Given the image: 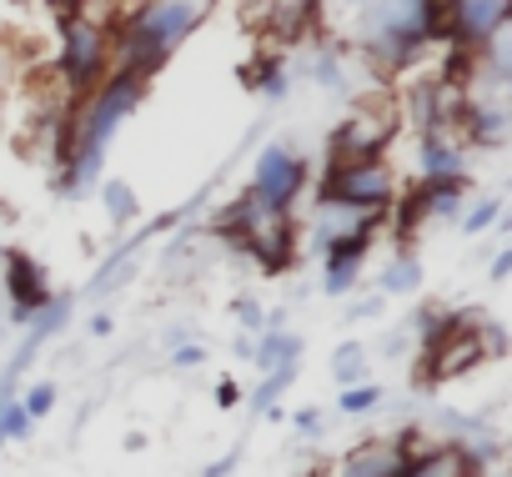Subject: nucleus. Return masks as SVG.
Masks as SVG:
<instances>
[{
	"mask_svg": "<svg viewBox=\"0 0 512 477\" xmlns=\"http://www.w3.org/2000/svg\"><path fill=\"white\" fill-rule=\"evenodd\" d=\"M146 86L151 81L136 76V71H111L91 96H81L76 111H66L56 121V166H61L56 186L66 196H81V191H91L101 181L106 151L121 136L126 116L146 101Z\"/></svg>",
	"mask_w": 512,
	"mask_h": 477,
	"instance_id": "nucleus-1",
	"label": "nucleus"
},
{
	"mask_svg": "<svg viewBox=\"0 0 512 477\" xmlns=\"http://www.w3.org/2000/svg\"><path fill=\"white\" fill-rule=\"evenodd\" d=\"M211 6L216 0H131L126 16L111 21L116 71H136L151 81L196 36V26L211 16Z\"/></svg>",
	"mask_w": 512,
	"mask_h": 477,
	"instance_id": "nucleus-2",
	"label": "nucleus"
},
{
	"mask_svg": "<svg viewBox=\"0 0 512 477\" xmlns=\"http://www.w3.org/2000/svg\"><path fill=\"white\" fill-rule=\"evenodd\" d=\"M116 71L111 51V21L76 11L56 21V81L66 96H91L106 76Z\"/></svg>",
	"mask_w": 512,
	"mask_h": 477,
	"instance_id": "nucleus-3",
	"label": "nucleus"
},
{
	"mask_svg": "<svg viewBox=\"0 0 512 477\" xmlns=\"http://www.w3.org/2000/svg\"><path fill=\"white\" fill-rule=\"evenodd\" d=\"M216 231L231 236L241 252H251L267 272H287L292 257H297V221H292L287 211H267L251 191H241L236 201L221 206Z\"/></svg>",
	"mask_w": 512,
	"mask_h": 477,
	"instance_id": "nucleus-4",
	"label": "nucleus"
},
{
	"mask_svg": "<svg viewBox=\"0 0 512 477\" xmlns=\"http://www.w3.org/2000/svg\"><path fill=\"white\" fill-rule=\"evenodd\" d=\"M397 196H402L397 166L387 156H367V161H327L317 176L312 206H337V211H357V216H392Z\"/></svg>",
	"mask_w": 512,
	"mask_h": 477,
	"instance_id": "nucleus-5",
	"label": "nucleus"
},
{
	"mask_svg": "<svg viewBox=\"0 0 512 477\" xmlns=\"http://www.w3.org/2000/svg\"><path fill=\"white\" fill-rule=\"evenodd\" d=\"M246 191L262 201L267 211H287V216H292L297 201L312 191V161H307L302 151L282 146V141H267L262 151H256V161H251Z\"/></svg>",
	"mask_w": 512,
	"mask_h": 477,
	"instance_id": "nucleus-6",
	"label": "nucleus"
},
{
	"mask_svg": "<svg viewBox=\"0 0 512 477\" xmlns=\"http://www.w3.org/2000/svg\"><path fill=\"white\" fill-rule=\"evenodd\" d=\"M507 21H512L507 0H452V6H447V26H442V41H452L462 56H482L492 41H502Z\"/></svg>",
	"mask_w": 512,
	"mask_h": 477,
	"instance_id": "nucleus-7",
	"label": "nucleus"
},
{
	"mask_svg": "<svg viewBox=\"0 0 512 477\" xmlns=\"http://www.w3.org/2000/svg\"><path fill=\"white\" fill-rule=\"evenodd\" d=\"M6 297H11V322L16 327H31V317L56 297L51 282H46V267L31 257V252H6Z\"/></svg>",
	"mask_w": 512,
	"mask_h": 477,
	"instance_id": "nucleus-8",
	"label": "nucleus"
},
{
	"mask_svg": "<svg viewBox=\"0 0 512 477\" xmlns=\"http://www.w3.org/2000/svg\"><path fill=\"white\" fill-rule=\"evenodd\" d=\"M392 146V126L372 121V116H352L332 131L327 141V161H367V156H387Z\"/></svg>",
	"mask_w": 512,
	"mask_h": 477,
	"instance_id": "nucleus-9",
	"label": "nucleus"
},
{
	"mask_svg": "<svg viewBox=\"0 0 512 477\" xmlns=\"http://www.w3.org/2000/svg\"><path fill=\"white\" fill-rule=\"evenodd\" d=\"M407 452H412V437H397V442L372 437V442H362V447H352L342 457V472L337 477H397L402 462H407Z\"/></svg>",
	"mask_w": 512,
	"mask_h": 477,
	"instance_id": "nucleus-10",
	"label": "nucleus"
},
{
	"mask_svg": "<svg viewBox=\"0 0 512 477\" xmlns=\"http://www.w3.org/2000/svg\"><path fill=\"white\" fill-rule=\"evenodd\" d=\"M477 457L462 442H442V447H412L397 477H472Z\"/></svg>",
	"mask_w": 512,
	"mask_h": 477,
	"instance_id": "nucleus-11",
	"label": "nucleus"
},
{
	"mask_svg": "<svg viewBox=\"0 0 512 477\" xmlns=\"http://www.w3.org/2000/svg\"><path fill=\"white\" fill-rule=\"evenodd\" d=\"M507 106L502 101H482V96H472L467 106H462V136L472 141V146H482V151H497L502 141H507Z\"/></svg>",
	"mask_w": 512,
	"mask_h": 477,
	"instance_id": "nucleus-12",
	"label": "nucleus"
},
{
	"mask_svg": "<svg viewBox=\"0 0 512 477\" xmlns=\"http://www.w3.org/2000/svg\"><path fill=\"white\" fill-rule=\"evenodd\" d=\"M462 171H467L462 146L447 131H422V141H417V181H427V176H462Z\"/></svg>",
	"mask_w": 512,
	"mask_h": 477,
	"instance_id": "nucleus-13",
	"label": "nucleus"
},
{
	"mask_svg": "<svg viewBox=\"0 0 512 477\" xmlns=\"http://www.w3.org/2000/svg\"><path fill=\"white\" fill-rule=\"evenodd\" d=\"M297 357H302V337H297V332H287V327H267V332H262V342L251 347V362L262 367V372L292 367Z\"/></svg>",
	"mask_w": 512,
	"mask_h": 477,
	"instance_id": "nucleus-14",
	"label": "nucleus"
},
{
	"mask_svg": "<svg viewBox=\"0 0 512 477\" xmlns=\"http://www.w3.org/2000/svg\"><path fill=\"white\" fill-rule=\"evenodd\" d=\"M362 262H367V257H342V252L322 257V292H327V297H347V292L362 282Z\"/></svg>",
	"mask_w": 512,
	"mask_h": 477,
	"instance_id": "nucleus-15",
	"label": "nucleus"
},
{
	"mask_svg": "<svg viewBox=\"0 0 512 477\" xmlns=\"http://www.w3.org/2000/svg\"><path fill=\"white\" fill-rule=\"evenodd\" d=\"M101 201H106V216H111V226H131V221L141 216V201H136L131 181H121V176L101 181Z\"/></svg>",
	"mask_w": 512,
	"mask_h": 477,
	"instance_id": "nucleus-16",
	"label": "nucleus"
},
{
	"mask_svg": "<svg viewBox=\"0 0 512 477\" xmlns=\"http://www.w3.org/2000/svg\"><path fill=\"white\" fill-rule=\"evenodd\" d=\"M422 282V262L412 257V252H402L397 262H387V272H382V292L392 297V292H412Z\"/></svg>",
	"mask_w": 512,
	"mask_h": 477,
	"instance_id": "nucleus-17",
	"label": "nucleus"
},
{
	"mask_svg": "<svg viewBox=\"0 0 512 477\" xmlns=\"http://www.w3.org/2000/svg\"><path fill=\"white\" fill-rule=\"evenodd\" d=\"M292 377H297V362H292V367H277V372H267V382L256 387V397H251V402H256V412H277V397L292 387Z\"/></svg>",
	"mask_w": 512,
	"mask_h": 477,
	"instance_id": "nucleus-18",
	"label": "nucleus"
},
{
	"mask_svg": "<svg viewBox=\"0 0 512 477\" xmlns=\"http://www.w3.org/2000/svg\"><path fill=\"white\" fill-rule=\"evenodd\" d=\"M377 402H382V392H377L372 382H352V387H342V397H337V407H342L347 417H367Z\"/></svg>",
	"mask_w": 512,
	"mask_h": 477,
	"instance_id": "nucleus-19",
	"label": "nucleus"
},
{
	"mask_svg": "<svg viewBox=\"0 0 512 477\" xmlns=\"http://www.w3.org/2000/svg\"><path fill=\"white\" fill-rule=\"evenodd\" d=\"M497 216H502V201H497V196H482L477 206H467V211H462V231H467V236H477V231L497 226Z\"/></svg>",
	"mask_w": 512,
	"mask_h": 477,
	"instance_id": "nucleus-20",
	"label": "nucleus"
},
{
	"mask_svg": "<svg viewBox=\"0 0 512 477\" xmlns=\"http://www.w3.org/2000/svg\"><path fill=\"white\" fill-rule=\"evenodd\" d=\"M332 377H337L342 387H352V382H362V377H367V362H362V347H357V342H352V347H337Z\"/></svg>",
	"mask_w": 512,
	"mask_h": 477,
	"instance_id": "nucleus-21",
	"label": "nucleus"
},
{
	"mask_svg": "<svg viewBox=\"0 0 512 477\" xmlns=\"http://www.w3.org/2000/svg\"><path fill=\"white\" fill-rule=\"evenodd\" d=\"M26 432H31V417H26V407H21L16 397H0V437L21 442Z\"/></svg>",
	"mask_w": 512,
	"mask_h": 477,
	"instance_id": "nucleus-22",
	"label": "nucleus"
},
{
	"mask_svg": "<svg viewBox=\"0 0 512 477\" xmlns=\"http://www.w3.org/2000/svg\"><path fill=\"white\" fill-rule=\"evenodd\" d=\"M256 91H262V96H272V101H282V96L292 91V81H287V66H282V61H262V71H256Z\"/></svg>",
	"mask_w": 512,
	"mask_h": 477,
	"instance_id": "nucleus-23",
	"label": "nucleus"
},
{
	"mask_svg": "<svg viewBox=\"0 0 512 477\" xmlns=\"http://www.w3.org/2000/svg\"><path fill=\"white\" fill-rule=\"evenodd\" d=\"M16 402L26 407V417H31V422H41V417L56 407V387H51V382H36V387H26Z\"/></svg>",
	"mask_w": 512,
	"mask_h": 477,
	"instance_id": "nucleus-24",
	"label": "nucleus"
},
{
	"mask_svg": "<svg viewBox=\"0 0 512 477\" xmlns=\"http://www.w3.org/2000/svg\"><path fill=\"white\" fill-rule=\"evenodd\" d=\"M21 66H26V56H21L11 41H0V96H6L11 81H21Z\"/></svg>",
	"mask_w": 512,
	"mask_h": 477,
	"instance_id": "nucleus-25",
	"label": "nucleus"
},
{
	"mask_svg": "<svg viewBox=\"0 0 512 477\" xmlns=\"http://www.w3.org/2000/svg\"><path fill=\"white\" fill-rule=\"evenodd\" d=\"M231 312H236V322H241L246 332H267V312L256 307L251 297H236V302H231Z\"/></svg>",
	"mask_w": 512,
	"mask_h": 477,
	"instance_id": "nucleus-26",
	"label": "nucleus"
},
{
	"mask_svg": "<svg viewBox=\"0 0 512 477\" xmlns=\"http://www.w3.org/2000/svg\"><path fill=\"white\" fill-rule=\"evenodd\" d=\"M201 362H206V352H201L196 342H191V347H176V352H171V367H201Z\"/></svg>",
	"mask_w": 512,
	"mask_h": 477,
	"instance_id": "nucleus-27",
	"label": "nucleus"
},
{
	"mask_svg": "<svg viewBox=\"0 0 512 477\" xmlns=\"http://www.w3.org/2000/svg\"><path fill=\"white\" fill-rule=\"evenodd\" d=\"M46 6L56 11V21L61 16H76V11H91V0H46Z\"/></svg>",
	"mask_w": 512,
	"mask_h": 477,
	"instance_id": "nucleus-28",
	"label": "nucleus"
},
{
	"mask_svg": "<svg viewBox=\"0 0 512 477\" xmlns=\"http://www.w3.org/2000/svg\"><path fill=\"white\" fill-rule=\"evenodd\" d=\"M216 402H221V407H236V402H241V387H236L231 377H226V382H216Z\"/></svg>",
	"mask_w": 512,
	"mask_h": 477,
	"instance_id": "nucleus-29",
	"label": "nucleus"
},
{
	"mask_svg": "<svg viewBox=\"0 0 512 477\" xmlns=\"http://www.w3.org/2000/svg\"><path fill=\"white\" fill-rule=\"evenodd\" d=\"M231 467H236V452H226V457H216V462H211V467H206L201 477H226Z\"/></svg>",
	"mask_w": 512,
	"mask_h": 477,
	"instance_id": "nucleus-30",
	"label": "nucleus"
},
{
	"mask_svg": "<svg viewBox=\"0 0 512 477\" xmlns=\"http://www.w3.org/2000/svg\"><path fill=\"white\" fill-rule=\"evenodd\" d=\"M512 272V252H497V262H492V282H502Z\"/></svg>",
	"mask_w": 512,
	"mask_h": 477,
	"instance_id": "nucleus-31",
	"label": "nucleus"
},
{
	"mask_svg": "<svg viewBox=\"0 0 512 477\" xmlns=\"http://www.w3.org/2000/svg\"><path fill=\"white\" fill-rule=\"evenodd\" d=\"M317 427H322V417H317L312 407H307V412H297V432H317Z\"/></svg>",
	"mask_w": 512,
	"mask_h": 477,
	"instance_id": "nucleus-32",
	"label": "nucleus"
},
{
	"mask_svg": "<svg viewBox=\"0 0 512 477\" xmlns=\"http://www.w3.org/2000/svg\"><path fill=\"white\" fill-rule=\"evenodd\" d=\"M91 332L106 337V332H111V312H96V317H91Z\"/></svg>",
	"mask_w": 512,
	"mask_h": 477,
	"instance_id": "nucleus-33",
	"label": "nucleus"
},
{
	"mask_svg": "<svg viewBox=\"0 0 512 477\" xmlns=\"http://www.w3.org/2000/svg\"><path fill=\"white\" fill-rule=\"evenodd\" d=\"M0 136H6V96H0Z\"/></svg>",
	"mask_w": 512,
	"mask_h": 477,
	"instance_id": "nucleus-34",
	"label": "nucleus"
},
{
	"mask_svg": "<svg viewBox=\"0 0 512 477\" xmlns=\"http://www.w3.org/2000/svg\"><path fill=\"white\" fill-rule=\"evenodd\" d=\"M106 6H131V0H106Z\"/></svg>",
	"mask_w": 512,
	"mask_h": 477,
	"instance_id": "nucleus-35",
	"label": "nucleus"
},
{
	"mask_svg": "<svg viewBox=\"0 0 512 477\" xmlns=\"http://www.w3.org/2000/svg\"><path fill=\"white\" fill-rule=\"evenodd\" d=\"M0 257H6V247H0Z\"/></svg>",
	"mask_w": 512,
	"mask_h": 477,
	"instance_id": "nucleus-36",
	"label": "nucleus"
},
{
	"mask_svg": "<svg viewBox=\"0 0 512 477\" xmlns=\"http://www.w3.org/2000/svg\"><path fill=\"white\" fill-rule=\"evenodd\" d=\"M0 442H6V437H0Z\"/></svg>",
	"mask_w": 512,
	"mask_h": 477,
	"instance_id": "nucleus-37",
	"label": "nucleus"
}]
</instances>
